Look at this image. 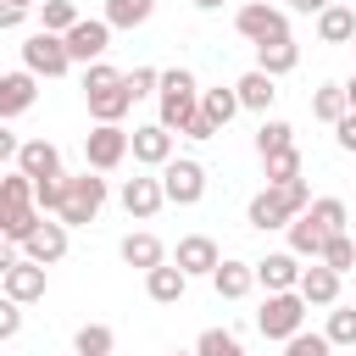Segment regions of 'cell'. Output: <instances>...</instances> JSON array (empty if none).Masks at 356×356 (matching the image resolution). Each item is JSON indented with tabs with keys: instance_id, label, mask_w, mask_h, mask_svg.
<instances>
[{
	"instance_id": "cell-30",
	"label": "cell",
	"mask_w": 356,
	"mask_h": 356,
	"mask_svg": "<svg viewBox=\"0 0 356 356\" xmlns=\"http://www.w3.org/2000/svg\"><path fill=\"white\" fill-rule=\"evenodd\" d=\"M289 250H295V256H306V261H323L328 234H323L312 217H295V222H289Z\"/></svg>"
},
{
	"instance_id": "cell-27",
	"label": "cell",
	"mask_w": 356,
	"mask_h": 356,
	"mask_svg": "<svg viewBox=\"0 0 356 356\" xmlns=\"http://www.w3.org/2000/svg\"><path fill=\"white\" fill-rule=\"evenodd\" d=\"M200 111H206L217 128H228V122H234L245 106H239V89H234V83H228V89L217 83V89H200Z\"/></svg>"
},
{
	"instance_id": "cell-1",
	"label": "cell",
	"mask_w": 356,
	"mask_h": 356,
	"mask_svg": "<svg viewBox=\"0 0 356 356\" xmlns=\"http://www.w3.org/2000/svg\"><path fill=\"white\" fill-rule=\"evenodd\" d=\"M156 100H161V117H156V122H161L167 134H184V128L200 117V83H195V72H189V67H167Z\"/></svg>"
},
{
	"instance_id": "cell-43",
	"label": "cell",
	"mask_w": 356,
	"mask_h": 356,
	"mask_svg": "<svg viewBox=\"0 0 356 356\" xmlns=\"http://www.w3.org/2000/svg\"><path fill=\"white\" fill-rule=\"evenodd\" d=\"M17 328H22V306L6 300V306H0V339H17Z\"/></svg>"
},
{
	"instance_id": "cell-37",
	"label": "cell",
	"mask_w": 356,
	"mask_h": 356,
	"mask_svg": "<svg viewBox=\"0 0 356 356\" xmlns=\"http://www.w3.org/2000/svg\"><path fill=\"white\" fill-rule=\"evenodd\" d=\"M323 267H334V273L345 278V273L356 267V239H350V234H334V239H328V250H323Z\"/></svg>"
},
{
	"instance_id": "cell-39",
	"label": "cell",
	"mask_w": 356,
	"mask_h": 356,
	"mask_svg": "<svg viewBox=\"0 0 356 356\" xmlns=\"http://www.w3.org/2000/svg\"><path fill=\"white\" fill-rule=\"evenodd\" d=\"M334 345H328V334H295V339H284V356H328Z\"/></svg>"
},
{
	"instance_id": "cell-22",
	"label": "cell",
	"mask_w": 356,
	"mask_h": 356,
	"mask_svg": "<svg viewBox=\"0 0 356 356\" xmlns=\"http://www.w3.org/2000/svg\"><path fill=\"white\" fill-rule=\"evenodd\" d=\"M300 295H306V306H339V273L323 267V261H312L300 273Z\"/></svg>"
},
{
	"instance_id": "cell-5",
	"label": "cell",
	"mask_w": 356,
	"mask_h": 356,
	"mask_svg": "<svg viewBox=\"0 0 356 356\" xmlns=\"http://www.w3.org/2000/svg\"><path fill=\"white\" fill-rule=\"evenodd\" d=\"M0 289H6V300H17V306L44 300V267L28 261L22 250H6V256H0Z\"/></svg>"
},
{
	"instance_id": "cell-42",
	"label": "cell",
	"mask_w": 356,
	"mask_h": 356,
	"mask_svg": "<svg viewBox=\"0 0 356 356\" xmlns=\"http://www.w3.org/2000/svg\"><path fill=\"white\" fill-rule=\"evenodd\" d=\"M217 134H222V128H217V122H211L206 111H200V117H195V122L184 128V139H195V145H206V139H217Z\"/></svg>"
},
{
	"instance_id": "cell-44",
	"label": "cell",
	"mask_w": 356,
	"mask_h": 356,
	"mask_svg": "<svg viewBox=\"0 0 356 356\" xmlns=\"http://www.w3.org/2000/svg\"><path fill=\"white\" fill-rule=\"evenodd\" d=\"M334 139H339V150H350V156H356V111H350V117L334 128Z\"/></svg>"
},
{
	"instance_id": "cell-19",
	"label": "cell",
	"mask_w": 356,
	"mask_h": 356,
	"mask_svg": "<svg viewBox=\"0 0 356 356\" xmlns=\"http://www.w3.org/2000/svg\"><path fill=\"white\" fill-rule=\"evenodd\" d=\"M211 289H217L222 300H245V295L256 289V261H234V256H222V267L211 273Z\"/></svg>"
},
{
	"instance_id": "cell-31",
	"label": "cell",
	"mask_w": 356,
	"mask_h": 356,
	"mask_svg": "<svg viewBox=\"0 0 356 356\" xmlns=\"http://www.w3.org/2000/svg\"><path fill=\"white\" fill-rule=\"evenodd\" d=\"M278 150H295V128H289L284 117H261V128H256V156L267 161V156H278Z\"/></svg>"
},
{
	"instance_id": "cell-14",
	"label": "cell",
	"mask_w": 356,
	"mask_h": 356,
	"mask_svg": "<svg viewBox=\"0 0 356 356\" xmlns=\"http://www.w3.org/2000/svg\"><path fill=\"white\" fill-rule=\"evenodd\" d=\"M33 100H39V78H33L28 67H17V72H6V78H0V117H6V122H11V117H22Z\"/></svg>"
},
{
	"instance_id": "cell-48",
	"label": "cell",
	"mask_w": 356,
	"mask_h": 356,
	"mask_svg": "<svg viewBox=\"0 0 356 356\" xmlns=\"http://www.w3.org/2000/svg\"><path fill=\"white\" fill-rule=\"evenodd\" d=\"M195 6H200V11H222V0H195Z\"/></svg>"
},
{
	"instance_id": "cell-29",
	"label": "cell",
	"mask_w": 356,
	"mask_h": 356,
	"mask_svg": "<svg viewBox=\"0 0 356 356\" xmlns=\"http://www.w3.org/2000/svg\"><path fill=\"white\" fill-rule=\"evenodd\" d=\"M306 217H312L328 239H334V234H350V211H345V200H339V195H317Z\"/></svg>"
},
{
	"instance_id": "cell-23",
	"label": "cell",
	"mask_w": 356,
	"mask_h": 356,
	"mask_svg": "<svg viewBox=\"0 0 356 356\" xmlns=\"http://www.w3.org/2000/svg\"><path fill=\"white\" fill-rule=\"evenodd\" d=\"M117 250H122V261H128V267H139V273H150V267H161V261H167V245H161L156 234H145V228H139V234H128Z\"/></svg>"
},
{
	"instance_id": "cell-10",
	"label": "cell",
	"mask_w": 356,
	"mask_h": 356,
	"mask_svg": "<svg viewBox=\"0 0 356 356\" xmlns=\"http://www.w3.org/2000/svg\"><path fill=\"white\" fill-rule=\"evenodd\" d=\"M167 206V189H161V172L150 178V172H134L128 184H122V211L128 217H139V222H150L156 211Z\"/></svg>"
},
{
	"instance_id": "cell-41",
	"label": "cell",
	"mask_w": 356,
	"mask_h": 356,
	"mask_svg": "<svg viewBox=\"0 0 356 356\" xmlns=\"http://www.w3.org/2000/svg\"><path fill=\"white\" fill-rule=\"evenodd\" d=\"M128 95H134V100L161 95V72H156V67H134V72H128Z\"/></svg>"
},
{
	"instance_id": "cell-6",
	"label": "cell",
	"mask_w": 356,
	"mask_h": 356,
	"mask_svg": "<svg viewBox=\"0 0 356 356\" xmlns=\"http://www.w3.org/2000/svg\"><path fill=\"white\" fill-rule=\"evenodd\" d=\"M234 28H239V39H250V44L289 39V17H284L273 0H250V6H239V11H234Z\"/></svg>"
},
{
	"instance_id": "cell-34",
	"label": "cell",
	"mask_w": 356,
	"mask_h": 356,
	"mask_svg": "<svg viewBox=\"0 0 356 356\" xmlns=\"http://www.w3.org/2000/svg\"><path fill=\"white\" fill-rule=\"evenodd\" d=\"M111 345H117V334H111L106 323H83V328L72 334V350H78V356H111Z\"/></svg>"
},
{
	"instance_id": "cell-40",
	"label": "cell",
	"mask_w": 356,
	"mask_h": 356,
	"mask_svg": "<svg viewBox=\"0 0 356 356\" xmlns=\"http://www.w3.org/2000/svg\"><path fill=\"white\" fill-rule=\"evenodd\" d=\"M111 83H122V72H117L111 61H95V67H83V95H100V89H111Z\"/></svg>"
},
{
	"instance_id": "cell-8",
	"label": "cell",
	"mask_w": 356,
	"mask_h": 356,
	"mask_svg": "<svg viewBox=\"0 0 356 356\" xmlns=\"http://www.w3.org/2000/svg\"><path fill=\"white\" fill-rule=\"evenodd\" d=\"M161 189H167V206H200L206 195V167L195 156H172L161 167Z\"/></svg>"
},
{
	"instance_id": "cell-50",
	"label": "cell",
	"mask_w": 356,
	"mask_h": 356,
	"mask_svg": "<svg viewBox=\"0 0 356 356\" xmlns=\"http://www.w3.org/2000/svg\"><path fill=\"white\" fill-rule=\"evenodd\" d=\"M167 356H195V350H167Z\"/></svg>"
},
{
	"instance_id": "cell-51",
	"label": "cell",
	"mask_w": 356,
	"mask_h": 356,
	"mask_svg": "<svg viewBox=\"0 0 356 356\" xmlns=\"http://www.w3.org/2000/svg\"><path fill=\"white\" fill-rule=\"evenodd\" d=\"M350 239H356V222H350Z\"/></svg>"
},
{
	"instance_id": "cell-17",
	"label": "cell",
	"mask_w": 356,
	"mask_h": 356,
	"mask_svg": "<svg viewBox=\"0 0 356 356\" xmlns=\"http://www.w3.org/2000/svg\"><path fill=\"white\" fill-rule=\"evenodd\" d=\"M245 222H250V228H261V234H273V228H289V222H295V211L284 206V195H278V189H261V195H250Z\"/></svg>"
},
{
	"instance_id": "cell-15",
	"label": "cell",
	"mask_w": 356,
	"mask_h": 356,
	"mask_svg": "<svg viewBox=\"0 0 356 356\" xmlns=\"http://www.w3.org/2000/svg\"><path fill=\"white\" fill-rule=\"evenodd\" d=\"M22 256H28V261H39V267H56V261L67 256V222H61V217H44V222H39V234L22 245Z\"/></svg>"
},
{
	"instance_id": "cell-33",
	"label": "cell",
	"mask_w": 356,
	"mask_h": 356,
	"mask_svg": "<svg viewBox=\"0 0 356 356\" xmlns=\"http://www.w3.org/2000/svg\"><path fill=\"white\" fill-rule=\"evenodd\" d=\"M83 17H78V6L72 0H39V28L44 33H72Z\"/></svg>"
},
{
	"instance_id": "cell-47",
	"label": "cell",
	"mask_w": 356,
	"mask_h": 356,
	"mask_svg": "<svg viewBox=\"0 0 356 356\" xmlns=\"http://www.w3.org/2000/svg\"><path fill=\"white\" fill-rule=\"evenodd\" d=\"M345 100H350V111H356V72L345 78Z\"/></svg>"
},
{
	"instance_id": "cell-38",
	"label": "cell",
	"mask_w": 356,
	"mask_h": 356,
	"mask_svg": "<svg viewBox=\"0 0 356 356\" xmlns=\"http://www.w3.org/2000/svg\"><path fill=\"white\" fill-rule=\"evenodd\" d=\"M261 167H267V184H289V178H300V150H278Z\"/></svg>"
},
{
	"instance_id": "cell-2",
	"label": "cell",
	"mask_w": 356,
	"mask_h": 356,
	"mask_svg": "<svg viewBox=\"0 0 356 356\" xmlns=\"http://www.w3.org/2000/svg\"><path fill=\"white\" fill-rule=\"evenodd\" d=\"M100 206H106V178H100L95 167L67 172V206H61V222H67V228H89V222L100 217Z\"/></svg>"
},
{
	"instance_id": "cell-24",
	"label": "cell",
	"mask_w": 356,
	"mask_h": 356,
	"mask_svg": "<svg viewBox=\"0 0 356 356\" xmlns=\"http://www.w3.org/2000/svg\"><path fill=\"white\" fill-rule=\"evenodd\" d=\"M256 67H261L267 78H284V72H295V67H300V44H295V39L256 44Z\"/></svg>"
},
{
	"instance_id": "cell-36",
	"label": "cell",
	"mask_w": 356,
	"mask_h": 356,
	"mask_svg": "<svg viewBox=\"0 0 356 356\" xmlns=\"http://www.w3.org/2000/svg\"><path fill=\"white\" fill-rule=\"evenodd\" d=\"M195 356H245V345H239L228 328H206V334L195 339Z\"/></svg>"
},
{
	"instance_id": "cell-18",
	"label": "cell",
	"mask_w": 356,
	"mask_h": 356,
	"mask_svg": "<svg viewBox=\"0 0 356 356\" xmlns=\"http://www.w3.org/2000/svg\"><path fill=\"white\" fill-rule=\"evenodd\" d=\"M184 289H189V273H184L178 261H161V267H150V273H145V295H150L156 306H178V300H184Z\"/></svg>"
},
{
	"instance_id": "cell-21",
	"label": "cell",
	"mask_w": 356,
	"mask_h": 356,
	"mask_svg": "<svg viewBox=\"0 0 356 356\" xmlns=\"http://www.w3.org/2000/svg\"><path fill=\"white\" fill-rule=\"evenodd\" d=\"M39 222H44V211H39V206H0V234H6V245H11V250H22V245L39 234Z\"/></svg>"
},
{
	"instance_id": "cell-11",
	"label": "cell",
	"mask_w": 356,
	"mask_h": 356,
	"mask_svg": "<svg viewBox=\"0 0 356 356\" xmlns=\"http://www.w3.org/2000/svg\"><path fill=\"white\" fill-rule=\"evenodd\" d=\"M300 256L295 250H267L261 261H256V284L267 289V295H284V289H300Z\"/></svg>"
},
{
	"instance_id": "cell-13",
	"label": "cell",
	"mask_w": 356,
	"mask_h": 356,
	"mask_svg": "<svg viewBox=\"0 0 356 356\" xmlns=\"http://www.w3.org/2000/svg\"><path fill=\"white\" fill-rule=\"evenodd\" d=\"M172 261H178L189 278H211V273L222 267V256H217V239H211V234H184Z\"/></svg>"
},
{
	"instance_id": "cell-12",
	"label": "cell",
	"mask_w": 356,
	"mask_h": 356,
	"mask_svg": "<svg viewBox=\"0 0 356 356\" xmlns=\"http://www.w3.org/2000/svg\"><path fill=\"white\" fill-rule=\"evenodd\" d=\"M17 172H28L33 184L67 178V172H61V150H56L50 139H22V150H17Z\"/></svg>"
},
{
	"instance_id": "cell-20",
	"label": "cell",
	"mask_w": 356,
	"mask_h": 356,
	"mask_svg": "<svg viewBox=\"0 0 356 356\" xmlns=\"http://www.w3.org/2000/svg\"><path fill=\"white\" fill-rule=\"evenodd\" d=\"M83 106H89V117H95V122H122V117L134 111L128 72H122V83H111V89H100V95H83Z\"/></svg>"
},
{
	"instance_id": "cell-53",
	"label": "cell",
	"mask_w": 356,
	"mask_h": 356,
	"mask_svg": "<svg viewBox=\"0 0 356 356\" xmlns=\"http://www.w3.org/2000/svg\"><path fill=\"white\" fill-rule=\"evenodd\" d=\"M350 44H356V39H350Z\"/></svg>"
},
{
	"instance_id": "cell-49",
	"label": "cell",
	"mask_w": 356,
	"mask_h": 356,
	"mask_svg": "<svg viewBox=\"0 0 356 356\" xmlns=\"http://www.w3.org/2000/svg\"><path fill=\"white\" fill-rule=\"evenodd\" d=\"M6 6H17V11H28V6H33V0H6Z\"/></svg>"
},
{
	"instance_id": "cell-16",
	"label": "cell",
	"mask_w": 356,
	"mask_h": 356,
	"mask_svg": "<svg viewBox=\"0 0 356 356\" xmlns=\"http://www.w3.org/2000/svg\"><path fill=\"white\" fill-rule=\"evenodd\" d=\"M134 161L161 172V167L172 161V134H167L161 122H145V128H134Z\"/></svg>"
},
{
	"instance_id": "cell-25",
	"label": "cell",
	"mask_w": 356,
	"mask_h": 356,
	"mask_svg": "<svg viewBox=\"0 0 356 356\" xmlns=\"http://www.w3.org/2000/svg\"><path fill=\"white\" fill-rule=\"evenodd\" d=\"M317 39H323V44H350V39H356V6H339V0H334V6L317 17Z\"/></svg>"
},
{
	"instance_id": "cell-28",
	"label": "cell",
	"mask_w": 356,
	"mask_h": 356,
	"mask_svg": "<svg viewBox=\"0 0 356 356\" xmlns=\"http://www.w3.org/2000/svg\"><path fill=\"white\" fill-rule=\"evenodd\" d=\"M312 117H317V122H328V128H339V122L350 117V100H345V83H323V89L312 95Z\"/></svg>"
},
{
	"instance_id": "cell-26",
	"label": "cell",
	"mask_w": 356,
	"mask_h": 356,
	"mask_svg": "<svg viewBox=\"0 0 356 356\" xmlns=\"http://www.w3.org/2000/svg\"><path fill=\"white\" fill-rule=\"evenodd\" d=\"M273 83H278V78H267L261 67H250V72L234 83V89H239V106H245V111H267V106L278 100V89H273Z\"/></svg>"
},
{
	"instance_id": "cell-4",
	"label": "cell",
	"mask_w": 356,
	"mask_h": 356,
	"mask_svg": "<svg viewBox=\"0 0 356 356\" xmlns=\"http://www.w3.org/2000/svg\"><path fill=\"white\" fill-rule=\"evenodd\" d=\"M128 150H134V134L122 122H95L83 134V167H95V172H117Z\"/></svg>"
},
{
	"instance_id": "cell-45",
	"label": "cell",
	"mask_w": 356,
	"mask_h": 356,
	"mask_svg": "<svg viewBox=\"0 0 356 356\" xmlns=\"http://www.w3.org/2000/svg\"><path fill=\"white\" fill-rule=\"evenodd\" d=\"M22 22H28V11H17V6H6V11H0V28H6V33H17Z\"/></svg>"
},
{
	"instance_id": "cell-35",
	"label": "cell",
	"mask_w": 356,
	"mask_h": 356,
	"mask_svg": "<svg viewBox=\"0 0 356 356\" xmlns=\"http://www.w3.org/2000/svg\"><path fill=\"white\" fill-rule=\"evenodd\" d=\"M328 345H356V306H328Z\"/></svg>"
},
{
	"instance_id": "cell-46",
	"label": "cell",
	"mask_w": 356,
	"mask_h": 356,
	"mask_svg": "<svg viewBox=\"0 0 356 356\" xmlns=\"http://www.w3.org/2000/svg\"><path fill=\"white\" fill-rule=\"evenodd\" d=\"M289 6H295V11H306V17H323L334 0H289Z\"/></svg>"
},
{
	"instance_id": "cell-52",
	"label": "cell",
	"mask_w": 356,
	"mask_h": 356,
	"mask_svg": "<svg viewBox=\"0 0 356 356\" xmlns=\"http://www.w3.org/2000/svg\"><path fill=\"white\" fill-rule=\"evenodd\" d=\"M339 6H356V0H339Z\"/></svg>"
},
{
	"instance_id": "cell-32",
	"label": "cell",
	"mask_w": 356,
	"mask_h": 356,
	"mask_svg": "<svg viewBox=\"0 0 356 356\" xmlns=\"http://www.w3.org/2000/svg\"><path fill=\"white\" fill-rule=\"evenodd\" d=\"M156 17V0H106V22L111 28H145Z\"/></svg>"
},
{
	"instance_id": "cell-7",
	"label": "cell",
	"mask_w": 356,
	"mask_h": 356,
	"mask_svg": "<svg viewBox=\"0 0 356 356\" xmlns=\"http://www.w3.org/2000/svg\"><path fill=\"white\" fill-rule=\"evenodd\" d=\"M22 67H28L33 78H61V72L72 67V56H67V39H61V33H44V28H33V33L22 39Z\"/></svg>"
},
{
	"instance_id": "cell-9",
	"label": "cell",
	"mask_w": 356,
	"mask_h": 356,
	"mask_svg": "<svg viewBox=\"0 0 356 356\" xmlns=\"http://www.w3.org/2000/svg\"><path fill=\"white\" fill-rule=\"evenodd\" d=\"M67 39V56H72V67H95V61H106V50H111V22L106 17H83L72 33H61Z\"/></svg>"
},
{
	"instance_id": "cell-3",
	"label": "cell",
	"mask_w": 356,
	"mask_h": 356,
	"mask_svg": "<svg viewBox=\"0 0 356 356\" xmlns=\"http://www.w3.org/2000/svg\"><path fill=\"white\" fill-rule=\"evenodd\" d=\"M306 295L300 289H284V295H267L261 300V312H256V328L267 334V339H295L300 328H306Z\"/></svg>"
}]
</instances>
